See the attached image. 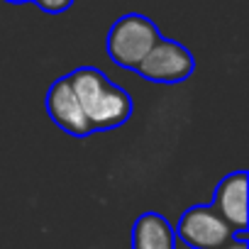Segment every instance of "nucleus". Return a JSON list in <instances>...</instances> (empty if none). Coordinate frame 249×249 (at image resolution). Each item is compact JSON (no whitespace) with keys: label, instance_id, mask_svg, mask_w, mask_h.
I'll return each mask as SVG.
<instances>
[{"label":"nucleus","instance_id":"f257e3e1","mask_svg":"<svg viewBox=\"0 0 249 249\" xmlns=\"http://www.w3.org/2000/svg\"><path fill=\"white\" fill-rule=\"evenodd\" d=\"M73 95L81 105L83 117L88 120L93 135L105 130H117L127 122L135 112V103L130 93L112 83L100 69L81 66L66 73Z\"/></svg>","mask_w":249,"mask_h":249},{"label":"nucleus","instance_id":"f03ea898","mask_svg":"<svg viewBox=\"0 0 249 249\" xmlns=\"http://www.w3.org/2000/svg\"><path fill=\"white\" fill-rule=\"evenodd\" d=\"M159 39L161 32L149 18L140 13H127L112 22L105 39V52L120 69L135 71Z\"/></svg>","mask_w":249,"mask_h":249},{"label":"nucleus","instance_id":"7ed1b4c3","mask_svg":"<svg viewBox=\"0 0 249 249\" xmlns=\"http://www.w3.org/2000/svg\"><path fill=\"white\" fill-rule=\"evenodd\" d=\"M135 71L144 81L174 86V83H181L196 73V59L181 42L161 37L149 49V54L140 61V66Z\"/></svg>","mask_w":249,"mask_h":249},{"label":"nucleus","instance_id":"20e7f679","mask_svg":"<svg viewBox=\"0 0 249 249\" xmlns=\"http://www.w3.org/2000/svg\"><path fill=\"white\" fill-rule=\"evenodd\" d=\"M174 232L191 249H222L232 239V227L217 215L213 205L188 208Z\"/></svg>","mask_w":249,"mask_h":249},{"label":"nucleus","instance_id":"39448f33","mask_svg":"<svg viewBox=\"0 0 249 249\" xmlns=\"http://www.w3.org/2000/svg\"><path fill=\"white\" fill-rule=\"evenodd\" d=\"M44 105H47V115L59 124L66 135L78 137V140L93 135V130H90L88 120H86L83 112H81V105H78V100H76V95H73V88H71V83H69L66 76L56 78V81L49 86Z\"/></svg>","mask_w":249,"mask_h":249},{"label":"nucleus","instance_id":"423d86ee","mask_svg":"<svg viewBox=\"0 0 249 249\" xmlns=\"http://www.w3.org/2000/svg\"><path fill=\"white\" fill-rule=\"evenodd\" d=\"M213 208L232 227V232L247 230V171H234L217 183Z\"/></svg>","mask_w":249,"mask_h":249},{"label":"nucleus","instance_id":"0eeeda50","mask_svg":"<svg viewBox=\"0 0 249 249\" xmlns=\"http://www.w3.org/2000/svg\"><path fill=\"white\" fill-rule=\"evenodd\" d=\"M132 249H176V232L159 213H142L132 225Z\"/></svg>","mask_w":249,"mask_h":249},{"label":"nucleus","instance_id":"6e6552de","mask_svg":"<svg viewBox=\"0 0 249 249\" xmlns=\"http://www.w3.org/2000/svg\"><path fill=\"white\" fill-rule=\"evenodd\" d=\"M32 3L42 10V13H49V15H59V13H66L76 0H32Z\"/></svg>","mask_w":249,"mask_h":249},{"label":"nucleus","instance_id":"1a4fd4ad","mask_svg":"<svg viewBox=\"0 0 249 249\" xmlns=\"http://www.w3.org/2000/svg\"><path fill=\"white\" fill-rule=\"evenodd\" d=\"M222 249H249V242H242V239H230Z\"/></svg>","mask_w":249,"mask_h":249},{"label":"nucleus","instance_id":"9d476101","mask_svg":"<svg viewBox=\"0 0 249 249\" xmlns=\"http://www.w3.org/2000/svg\"><path fill=\"white\" fill-rule=\"evenodd\" d=\"M5 3H13V5H20V3H32V0H5Z\"/></svg>","mask_w":249,"mask_h":249}]
</instances>
